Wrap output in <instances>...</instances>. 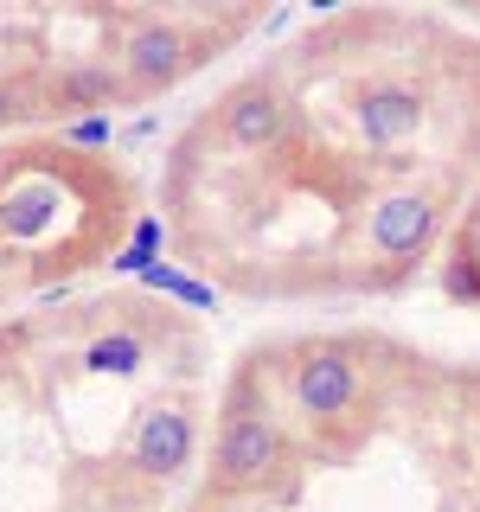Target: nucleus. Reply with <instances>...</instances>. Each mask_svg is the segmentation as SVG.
Instances as JSON below:
<instances>
[{
	"label": "nucleus",
	"instance_id": "nucleus-13",
	"mask_svg": "<svg viewBox=\"0 0 480 512\" xmlns=\"http://www.w3.org/2000/svg\"><path fill=\"white\" fill-rule=\"evenodd\" d=\"M64 141H77V148H103V141H109V116H84V122H71V128H64Z\"/></svg>",
	"mask_w": 480,
	"mask_h": 512
},
{
	"label": "nucleus",
	"instance_id": "nucleus-4",
	"mask_svg": "<svg viewBox=\"0 0 480 512\" xmlns=\"http://www.w3.org/2000/svg\"><path fill=\"white\" fill-rule=\"evenodd\" d=\"M365 397V378H359V359H352L346 346H308L295 359V372H288V404L308 429H340L352 410H359Z\"/></svg>",
	"mask_w": 480,
	"mask_h": 512
},
{
	"label": "nucleus",
	"instance_id": "nucleus-12",
	"mask_svg": "<svg viewBox=\"0 0 480 512\" xmlns=\"http://www.w3.org/2000/svg\"><path fill=\"white\" fill-rule=\"evenodd\" d=\"M122 269H135V276H148V269L160 263V224L154 218H141V231H135V244H128L122 256H116Z\"/></svg>",
	"mask_w": 480,
	"mask_h": 512
},
{
	"label": "nucleus",
	"instance_id": "nucleus-2",
	"mask_svg": "<svg viewBox=\"0 0 480 512\" xmlns=\"http://www.w3.org/2000/svg\"><path fill=\"white\" fill-rule=\"evenodd\" d=\"M288 461V429L276 416H263V404L237 384L231 404H224L218 442H212V468H205V493H224V500H244V493L276 487Z\"/></svg>",
	"mask_w": 480,
	"mask_h": 512
},
{
	"label": "nucleus",
	"instance_id": "nucleus-7",
	"mask_svg": "<svg viewBox=\"0 0 480 512\" xmlns=\"http://www.w3.org/2000/svg\"><path fill=\"white\" fill-rule=\"evenodd\" d=\"M352 116H359V135L372 141V148H404L416 128L429 122V90L410 84V77H378V84L352 103Z\"/></svg>",
	"mask_w": 480,
	"mask_h": 512
},
{
	"label": "nucleus",
	"instance_id": "nucleus-5",
	"mask_svg": "<svg viewBox=\"0 0 480 512\" xmlns=\"http://www.w3.org/2000/svg\"><path fill=\"white\" fill-rule=\"evenodd\" d=\"M192 448H199V423L186 404H148L135 416V436H128V468L154 487L180 480L192 468Z\"/></svg>",
	"mask_w": 480,
	"mask_h": 512
},
{
	"label": "nucleus",
	"instance_id": "nucleus-9",
	"mask_svg": "<svg viewBox=\"0 0 480 512\" xmlns=\"http://www.w3.org/2000/svg\"><path fill=\"white\" fill-rule=\"evenodd\" d=\"M141 359H148V340H141L135 327H109V333H96L84 346V372L90 378H128V372H141Z\"/></svg>",
	"mask_w": 480,
	"mask_h": 512
},
{
	"label": "nucleus",
	"instance_id": "nucleus-8",
	"mask_svg": "<svg viewBox=\"0 0 480 512\" xmlns=\"http://www.w3.org/2000/svg\"><path fill=\"white\" fill-rule=\"evenodd\" d=\"M45 109H109L122 103V84H116V58H84L71 71H52L39 84Z\"/></svg>",
	"mask_w": 480,
	"mask_h": 512
},
{
	"label": "nucleus",
	"instance_id": "nucleus-10",
	"mask_svg": "<svg viewBox=\"0 0 480 512\" xmlns=\"http://www.w3.org/2000/svg\"><path fill=\"white\" fill-rule=\"evenodd\" d=\"M141 282L160 288V295H173V301H186V308H212V288H205V282H192V276H180L173 263H154Z\"/></svg>",
	"mask_w": 480,
	"mask_h": 512
},
{
	"label": "nucleus",
	"instance_id": "nucleus-6",
	"mask_svg": "<svg viewBox=\"0 0 480 512\" xmlns=\"http://www.w3.org/2000/svg\"><path fill=\"white\" fill-rule=\"evenodd\" d=\"M224 128V141H231L237 154H263V148H276V141L288 135V122H295V103L282 96L276 77H244L237 90H224L218 96V116Z\"/></svg>",
	"mask_w": 480,
	"mask_h": 512
},
{
	"label": "nucleus",
	"instance_id": "nucleus-1",
	"mask_svg": "<svg viewBox=\"0 0 480 512\" xmlns=\"http://www.w3.org/2000/svg\"><path fill=\"white\" fill-rule=\"evenodd\" d=\"M218 20H135L116 45V84L122 103H148V96L173 90L218 52Z\"/></svg>",
	"mask_w": 480,
	"mask_h": 512
},
{
	"label": "nucleus",
	"instance_id": "nucleus-3",
	"mask_svg": "<svg viewBox=\"0 0 480 512\" xmlns=\"http://www.w3.org/2000/svg\"><path fill=\"white\" fill-rule=\"evenodd\" d=\"M442 224H448V199L436 186H384L359 205V244L365 256L384 263V282H397L429 256Z\"/></svg>",
	"mask_w": 480,
	"mask_h": 512
},
{
	"label": "nucleus",
	"instance_id": "nucleus-11",
	"mask_svg": "<svg viewBox=\"0 0 480 512\" xmlns=\"http://www.w3.org/2000/svg\"><path fill=\"white\" fill-rule=\"evenodd\" d=\"M32 109H45V96L32 77H0V128H13V122H26Z\"/></svg>",
	"mask_w": 480,
	"mask_h": 512
}]
</instances>
